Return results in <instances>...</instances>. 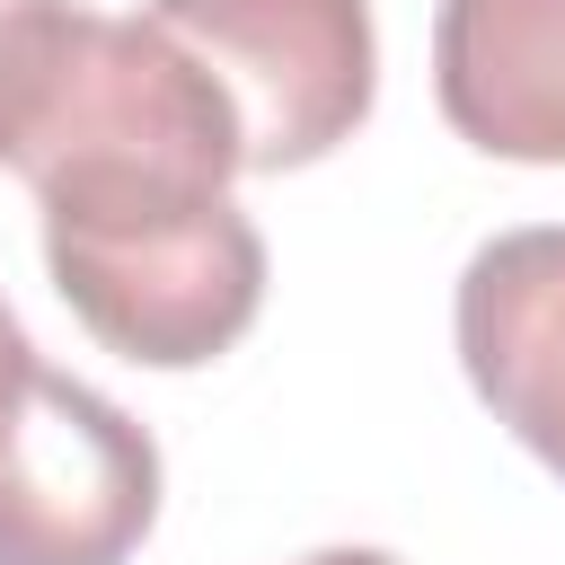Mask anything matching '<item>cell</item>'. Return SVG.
<instances>
[{"label":"cell","mask_w":565,"mask_h":565,"mask_svg":"<svg viewBox=\"0 0 565 565\" xmlns=\"http://www.w3.org/2000/svg\"><path fill=\"white\" fill-rule=\"evenodd\" d=\"M44 265L71 318L141 371H203L265 309V238L230 194L194 212L44 221Z\"/></svg>","instance_id":"6da1fadb"},{"label":"cell","mask_w":565,"mask_h":565,"mask_svg":"<svg viewBox=\"0 0 565 565\" xmlns=\"http://www.w3.org/2000/svg\"><path fill=\"white\" fill-rule=\"evenodd\" d=\"M141 18L212 71L256 177L327 159L380 97L371 0H150Z\"/></svg>","instance_id":"7a4b0ae2"},{"label":"cell","mask_w":565,"mask_h":565,"mask_svg":"<svg viewBox=\"0 0 565 565\" xmlns=\"http://www.w3.org/2000/svg\"><path fill=\"white\" fill-rule=\"evenodd\" d=\"M159 521V441L88 380L26 371L0 415V565H124Z\"/></svg>","instance_id":"3957f363"},{"label":"cell","mask_w":565,"mask_h":565,"mask_svg":"<svg viewBox=\"0 0 565 565\" xmlns=\"http://www.w3.org/2000/svg\"><path fill=\"white\" fill-rule=\"evenodd\" d=\"M450 335L486 415L565 477V221L486 238L459 274Z\"/></svg>","instance_id":"277c9868"},{"label":"cell","mask_w":565,"mask_h":565,"mask_svg":"<svg viewBox=\"0 0 565 565\" xmlns=\"http://www.w3.org/2000/svg\"><path fill=\"white\" fill-rule=\"evenodd\" d=\"M433 97L468 150L565 168V0H441Z\"/></svg>","instance_id":"5b68a950"},{"label":"cell","mask_w":565,"mask_h":565,"mask_svg":"<svg viewBox=\"0 0 565 565\" xmlns=\"http://www.w3.org/2000/svg\"><path fill=\"white\" fill-rule=\"evenodd\" d=\"M26 371H35V344H26V327H18L9 300H0V415H9V397L26 388Z\"/></svg>","instance_id":"8992f818"},{"label":"cell","mask_w":565,"mask_h":565,"mask_svg":"<svg viewBox=\"0 0 565 565\" xmlns=\"http://www.w3.org/2000/svg\"><path fill=\"white\" fill-rule=\"evenodd\" d=\"M35 9H44V0H0V106H9V79H18V53H26Z\"/></svg>","instance_id":"52a82bcc"},{"label":"cell","mask_w":565,"mask_h":565,"mask_svg":"<svg viewBox=\"0 0 565 565\" xmlns=\"http://www.w3.org/2000/svg\"><path fill=\"white\" fill-rule=\"evenodd\" d=\"M300 565H397L388 547H318V556H300Z\"/></svg>","instance_id":"ba28073f"}]
</instances>
